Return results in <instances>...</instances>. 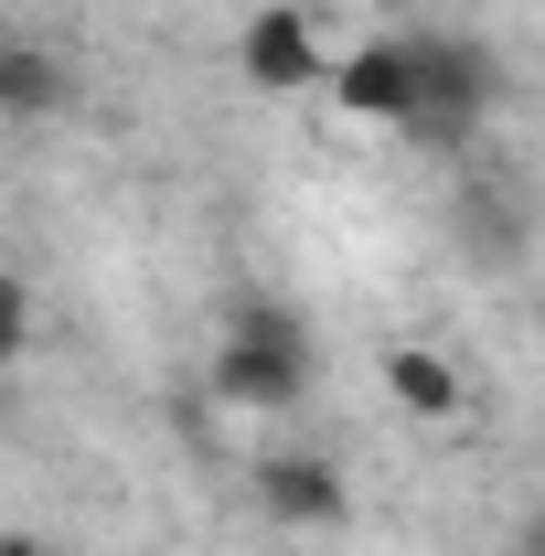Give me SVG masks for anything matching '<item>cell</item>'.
Instances as JSON below:
<instances>
[{"label":"cell","instance_id":"cell-4","mask_svg":"<svg viewBox=\"0 0 545 556\" xmlns=\"http://www.w3.org/2000/svg\"><path fill=\"white\" fill-rule=\"evenodd\" d=\"M257 514L278 535H342L353 525V482L321 450H257Z\"/></svg>","mask_w":545,"mask_h":556},{"label":"cell","instance_id":"cell-9","mask_svg":"<svg viewBox=\"0 0 545 556\" xmlns=\"http://www.w3.org/2000/svg\"><path fill=\"white\" fill-rule=\"evenodd\" d=\"M514 556H545V514H524V525H514Z\"/></svg>","mask_w":545,"mask_h":556},{"label":"cell","instance_id":"cell-10","mask_svg":"<svg viewBox=\"0 0 545 556\" xmlns=\"http://www.w3.org/2000/svg\"><path fill=\"white\" fill-rule=\"evenodd\" d=\"M0 556H43V546H33V535H0Z\"/></svg>","mask_w":545,"mask_h":556},{"label":"cell","instance_id":"cell-6","mask_svg":"<svg viewBox=\"0 0 545 556\" xmlns=\"http://www.w3.org/2000/svg\"><path fill=\"white\" fill-rule=\"evenodd\" d=\"M75 97H86V75H75V54H54V43H0V118H22V129H43V118H65Z\"/></svg>","mask_w":545,"mask_h":556},{"label":"cell","instance_id":"cell-3","mask_svg":"<svg viewBox=\"0 0 545 556\" xmlns=\"http://www.w3.org/2000/svg\"><path fill=\"white\" fill-rule=\"evenodd\" d=\"M236 75H246L257 97H310V86L332 75V43H321L310 0H257L246 33H236Z\"/></svg>","mask_w":545,"mask_h":556},{"label":"cell","instance_id":"cell-2","mask_svg":"<svg viewBox=\"0 0 545 556\" xmlns=\"http://www.w3.org/2000/svg\"><path fill=\"white\" fill-rule=\"evenodd\" d=\"M407 65H417L407 139H417V150H471L481 118H492V97H503L492 43H471V33H407Z\"/></svg>","mask_w":545,"mask_h":556},{"label":"cell","instance_id":"cell-7","mask_svg":"<svg viewBox=\"0 0 545 556\" xmlns=\"http://www.w3.org/2000/svg\"><path fill=\"white\" fill-rule=\"evenodd\" d=\"M385 386H396V407H417V417H460V364L428 353V343H396V353H385Z\"/></svg>","mask_w":545,"mask_h":556},{"label":"cell","instance_id":"cell-1","mask_svg":"<svg viewBox=\"0 0 545 556\" xmlns=\"http://www.w3.org/2000/svg\"><path fill=\"white\" fill-rule=\"evenodd\" d=\"M214 396L246 417H289L310 396V332H300V311H278V300H236L225 311V343H214Z\"/></svg>","mask_w":545,"mask_h":556},{"label":"cell","instance_id":"cell-8","mask_svg":"<svg viewBox=\"0 0 545 556\" xmlns=\"http://www.w3.org/2000/svg\"><path fill=\"white\" fill-rule=\"evenodd\" d=\"M22 343H33V289L22 268H0V364H22Z\"/></svg>","mask_w":545,"mask_h":556},{"label":"cell","instance_id":"cell-5","mask_svg":"<svg viewBox=\"0 0 545 556\" xmlns=\"http://www.w3.org/2000/svg\"><path fill=\"white\" fill-rule=\"evenodd\" d=\"M321 97H332L342 118H364V129H407V97H417L407 33H375V43H353V54H332V75H321Z\"/></svg>","mask_w":545,"mask_h":556}]
</instances>
